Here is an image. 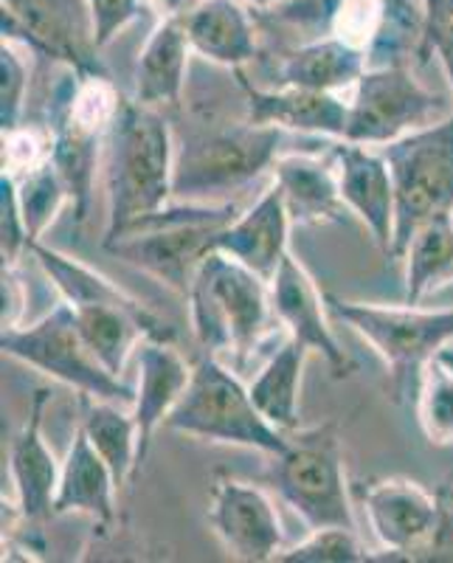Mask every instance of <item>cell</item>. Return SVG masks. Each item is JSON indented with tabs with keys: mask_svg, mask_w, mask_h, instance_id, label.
Segmentation results:
<instances>
[{
	"mask_svg": "<svg viewBox=\"0 0 453 563\" xmlns=\"http://www.w3.org/2000/svg\"><path fill=\"white\" fill-rule=\"evenodd\" d=\"M108 234L104 245L175 195V144L158 108L122 102L108 130Z\"/></svg>",
	"mask_w": 453,
	"mask_h": 563,
	"instance_id": "6da1fadb",
	"label": "cell"
},
{
	"mask_svg": "<svg viewBox=\"0 0 453 563\" xmlns=\"http://www.w3.org/2000/svg\"><path fill=\"white\" fill-rule=\"evenodd\" d=\"M270 282L262 279L234 256L209 251L189 288L192 327L200 346L211 355L236 352L243 361L268 327L274 310Z\"/></svg>",
	"mask_w": 453,
	"mask_h": 563,
	"instance_id": "7a4b0ae2",
	"label": "cell"
},
{
	"mask_svg": "<svg viewBox=\"0 0 453 563\" xmlns=\"http://www.w3.org/2000/svg\"><path fill=\"white\" fill-rule=\"evenodd\" d=\"M234 218V203H186L180 209L164 206L122 231L104 249L166 282L178 294H189L200 263L214 251L218 231Z\"/></svg>",
	"mask_w": 453,
	"mask_h": 563,
	"instance_id": "3957f363",
	"label": "cell"
},
{
	"mask_svg": "<svg viewBox=\"0 0 453 563\" xmlns=\"http://www.w3.org/2000/svg\"><path fill=\"white\" fill-rule=\"evenodd\" d=\"M164 426L180 434L243 445L270 456L285 454L290 445L281 429L256 409L248 386L240 384L234 372L225 369L214 355L195 364L192 380Z\"/></svg>",
	"mask_w": 453,
	"mask_h": 563,
	"instance_id": "277c9868",
	"label": "cell"
},
{
	"mask_svg": "<svg viewBox=\"0 0 453 563\" xmlns=\"http://www.w3.org/2000/svg\"><path fill=\"white\" fill-rule=\"evenodd\" d=\"M395 184V243L400 260L415 231L428 220L453 214V113L384 144Z\"/></svg>",
	"mask_w": 453,
	"mask_h": 563,
	"instance_id": "5b68a950",
	"label": "cell"
},
{
	"mask_svg": "<svg viewBox=\"0 0 453 563\" xmlns=\"http://www.w3.org/2000/svg\"><path fill=\"white\" fill-rule=\"evenodd\" d=\"M0 350L9 358L43 372L59 384L74 386L93 400H113V404L135 400V391H130L93 355L68 301L29 327H3Z\"/></svg>",
	"mask_w": 453,
	"mask_h": 563,
	"instance_id": "8992f818",
	"label": "cell"
},
{
	"mask_svg": "<svg viewBox=\"0 0 453 563\" xmlns=\"http://www.w3.org/2000/svg\"><path fill=\"white\" fill-rule=\"evenodd\" d=\"M279 130L245 119L243 124L195 133L175 155V195L186 203H200L254 180L276 161Z\"/></svg>",
	"mask_w": 453,
	"mask_h": 563,
	"instance_id": "52a82bcc",
	"label": "cell"
},
{
	"mask_svg": "<svg viewBox=\"0 0 453 563\" xmlns=\"http://www.w3.org/2000/svg\"><path fill=\"white\" fill-rule=\"evenodd\" d=\"M327 308L364 335L395 375L402 391L420 384L426 364L453 341V308L420 310L417 305L384 308L327 296Z\"/></svg>",
	"mask_w": 453,
	"mask_h": 563,
	"instance_id": "ba28073f",
	"label": "cell"
},
{
	"mask_svg": "<svg viewBox=\"0 0 453 563\" xmlns=\"http://www.w3.org/2000/svg\"><path fill=\"white\" fill-rule=\"evenodd\" d=\"M274 482L281 499L313 530L319 527L355 530L339 437L332 426L301 431L296 440H290L288 451L276 456Z\"/></svg>",
	"mask_w": 453,
	"mask_h": 563,
	"instance_id": "9c48e42d",
	"label": "cell"
},
{
	"mask_svg": "<svg viewBox=\"0 0 453 563\" xmlns=\"http://www.w3.org/2000/svg\"><path fill=\"white\" fill-rule=\"evenodd\" d=\"M445 104L402 65L366 68L350 102L344 141L352 144H389L415 130L445 119Z\"/></svg>",
	"mask_w": 453,
	"mask_h": 563,
	"instance_id": "30bf717a",
	"label": "cell"
},
{
	"mask_svg": "<svg viewBox=\"0 0 453 563\" xmlns=\"http://www.w3.org/2000/svg\"><path fill=\"white\" fill-rule=\"evenodd\" d=\"M14 32L70 70L99 74L88 0H3V34Z\"/></svg>",
	"mask_w": 453,
	"mask_h": 563,
	"instance_id": "8fae6325",
	"label": "cell"
},
{
	"mask_svg": "<svg viewBox=\"0 0 453 563\" xmlns=\"http://www.w3.org/2000/svg\"><path fill=\"white\" fill-rule=\"evenodd\" d=\"M209 521L236 561L265 563L281 552L279 516L268 496L248 482L231 476L214 482Z\"/></svg>",
	"mask_w": 453,
	"mask_h": 563,
	"instance_id": "7c38bea8",
	"label": "cell"
},
{
	"mask_svg": "<svg viewBox=\"0 0 453 563\" xmlns=\"http://www.w3.org/2000/svg\"><path fill=\"white\" fill-rule=\"evenodd\" d=\"M364 510L372 532L389 558H411L426 550L428 541L434 538L442 501L417 482L391 476L366 487Z\"/></svg>",
	"mask_w": 453,
	"mask_h": 563,
	"instance_id": "4fadbf2b",
	"label": "cell"
},
{
	"mask_svg": "<svg viewBox=\"0 0 453 563\" xmlns=\"http://www.w3.org/2000/svg\"><path fill=\"white\" fill-rule=\"evenodd\" d=\"M270 301H274V313L290 330V339H296L307 350L321 352L330 369L335 372V378L350 375V358L327 324L324 301H321L313 276L307 274L305 265L290 251L270 279Z\"/></svg>",
	"mask_w": 453,
	"mask_h": 563,
	"instance_id": "5bb4252c",
	"label": "cell"
},
{
	"mask_svg": "<svg viewBox=\"0 0 453 563\" xmlns=\"http://www.w3.org/2000/svg\"><path fill=\"white\" fill-rule=\"evenodd\" d=\"M341 198L346 209L364 220L380 249L389 254L395 243V184L384 155H375L364 144L341 141L335 147Z\"/></svg>",
	"mask_w": 453,
	"mask_h": 563,
	"instance_id": "9a60e30c",
	"label": "cell"
},
{
	"mask_svg": "<svg viewBox=\"0 0 453 563\" xmlns=\"http://www.w3.org/2000/svg\"><path fill=\"white\" fill-rule=\"evenodd\" d=\"M290 214L279 186L262 195L245 214H236L229 225L218 231L214 251L234 256L262 279L270 282L288 254Z\"/></svg>",
	"mask_w": 453,
	"mask_h": 563,
	"instance_id": "2e32d148",
	"label": "cell"
},
{
	"mask_svg": "<svg viewBox=\"0 0 453 563\" xmlns=\"http://www.w3.org/2000/svg\"><path fill=\"white\" fill-rule=\"evenodd\" d=\"M192 369L184 355L166 339H144L139 344V389L133 400V417L139 422V465L147 460L155 431L173 415Z\"/></svg>",
	"mask_w": 453,
	"mask_h": 563,
	"instance_id": "e0dca14e",
	"label": "cell"
},
{
	"mask_svg": "<svg viewBox=\"0 0 453 563\" xmlns=\"http://www.w3.org/2000/svg\"><path fill=\"white\" fill-rule=\"evenodd\" d=\"M248 97V122L276 124V128L299 130V133L332 135L344 141L350 122V102L330 90H307L281 85L279 90L251 88L243 79Z\"/></svg>",
	"mask_w": 453,
	"mask_h": 563,
	"instance_id": "ac0fdd59",
	"label": "cell"
},
{
	"mask_svg": "<svg viewBox=\"0 0 453 563\" xmlns=\"http://www.w3.org/2000/svg\"><path fill=\"white\" fill-rule=\"evenodd\" d=\"M48 400V391L40 389L34 395L32 415L26 426L14 437L12 451H9V467H12L14 490H18L20 516L26 521H40L54 516V499H57L59 474L52 451L43 440V409Z\"/></svg>",
	"mask_w": 453,
	"mask_h": 563,
	"instance_id": "d6986e66",
	"label": "cell"
},
{
	"mask_svg": "<svg viewBox=\"0 0 453 563\" xmlns=\"http://www.w3.org/2000/svg\"><path fill=\"white\" fill-rule=\"evenodd\" d=\"M276 186L285 195V206L294 223L321 225L344 220V198H341L335 164L313 158V155H281L274 161Z\"/></svg>",
	"mask_w": 453,
	"mask_h": 563,
	"instance_id": "ffe728a7",
	"label": "cell"
},
{
	"mask_svg": "<svg viewBox=\"0 0 453 563\" xmlns=\"http://www.w3.org/2000/svg\"><path fill=\"white\" fill-rule=\"evenodd\" d=\"M192 43L184 29V20L166 18L141 48L139 65H135V102L147 108L180 102L189 68Z\"/></svg>",
	"mask_w": 453,
	"mask_h": 563,
	"instance_id": "44dd1931",
	"label": "cell"
},
{
	"mask_svg": "<svg viewBox=\"0 0 453 563\" xmlns=\"http://www.w3.org/2000/svg\"><path fill=\"white\" fill-rule=\"evenodd\" d=\"M115 485L108 462L90 445L85 429L77 431L65 456L63 474H59L54 516L65 512H88L99 525H110L115 519Z\"/></svg>",
	"mask_w": 453,
	"mask_h": 563,
	"instance_id": "7402d4cb",
	"label": "cell"
},
{
	"mask_svg": "<svg viewBox=\"0 0 453 563\" xmlns=\"http://www.w3.org/2000/svg\"><path fill=\"white\" fill-rule=\"evenodd\" d=\"M195 52L225 68H240L256 57L248 12L236 0H200L184 18Z\"/></svg>",
	"mask_w": 453,
	"mask_h": 563,
	"instance_id": "603a6c76",
	"label": "cell"
},
{
	"mask_svg": "<svg viewBox=\"0 0 453 563\" xmlns=\"http://www.w3.org/2000/svg\"><path fill=\"white\" fill-rule=\"evenodd\" d=\"M366 68H369V54L364 48L330 34L290 52L281 63L279 77L281 85H290V88L339 93V90L355 88Z\"/></svg>",
	"mask_w": 453,
	"mask_h": 563,
	"instance_id": "cb8c5ba5",
	"label": "cell"
},
{
	"mask_svg": "<svg viewBox=\"0 0 453 563\" xmlns=\"http://www.w3.org/2000/svg\"><path fill=\"white\" fill-rule=\"evenodd\" d=\"M305 355L307 346H301L296 339H288L248 386L256 409L268 417L276 429L290 431L299 426V386Z\"/></svg>",
	"mask_w": 453,
	"mask_h": 563,
	"instance_id": "d4e9b609",
	"label": "cell"
},
{
	"mask_svg": "<svg viewBox=\"0 0 453 563\" xmlns=\"http://www.w3.org/2000/svg\"><path fill=\"white\" fill-rule=\"evenodd\" d=\"M85 434L108 462L115 485L124 487L139 471V422L113 400H97L85 409Z\"/></svg>",
	"mask_w": 453,
	"mask_h": 563,
	"instance_id": "484cf974",
	"label": "cell"
},
{
	"mask_svg": "<svg viewBox=\"0 0 453 563\" xmlns=\"http://www.w3.org/2000/svg\"><path fill=\"white\" fill-rule=\"evenodd\" d=\"M402 260H406V305H417L437 282L453 276V214L422 223Z\"/></svg>",
	"mask_w": 453,
	"mask_h": 563,
	"instance_id": "4316f807",
	"label": "cell"
},
{
	"mask_svg": "<svg viewBox=\"0 0 453 563\" xmlns=\"http://www.w3.org/2000/svg\"><path fill=\"white\" fill-rule=\"evenodd\" d=\"M20 211H23V223H26L29 245L40 243L43 231L54 223L65 200L70 198L68 186L63 175L54 167L52 158H45L37 167L26 169L23 180L18 184Z\"/></svg>",
	"mask_w": 453,
	"mask_h": 563,
	"instance_id": "83f0119b",
	"label": "cell"
},
{
	"mask_svg": "<svg viewBox=\"0 0 453 563\" xmlns=\"http://www.w3.org/2000/svg\"><path fill=\"white\" fill-rule=\"evenodd\" d=\"M417 420L437 445L453 442V369L434 355L417 384Z\"/></svg>",
	"mask_w": 453,
	"mask_h": 563,
	"instance_id": "f1b7e54d",
	"label": "cell"
},
{
	"mask_svg": "<svg viewBox=\"0 0 453 563\" xmlns=\"http://www.w3.org/2000/svg\"><path fill=\"white\" fill-rule=\"evenodd\" d=\"M279 563H357L369 561L352 527H319L296 544L294 550L279 552Z\"/></svg>",
	"mask_w": 453,
	"mask_h": 563,
	"instance_id": "f546056e",
	"label": "cell"
},
{
	"mask_svg": "<svg viewBox=\"0 0 453 563\" xmlns=\"http://www.w3.org/2000/svg\"><path fill=\"white\" fill-rule=\"evenodd\" d=\"M0 128L3 133H12L20 128V115L26 108V88L29 74L26 65L14 52L12 40L3 37V48H0Z\"/></svg>",
	"mask_w": 453,
	"mask_h": 563,
	"instance_id": "4dcf8cb0",
	"label": "cell"
},
{
	"mask_svg": "<svg viewBox=\"0 0 453 563\" xmlns=\"http://www.w3.org/2000/svg\"><path fill=\"white\" fill-rule=\"evenodd\" d=\"M0 249H3V268H12L18 256L29 249L26 223L20 211L18 180L9 169L0 175Z\"/></svg>",
	"mask_w": 453,
	"mask_h": 563,
	"instance_id": "1f68e13d",
	"label": "cell"
},
{
	"mask_svg": "<svg viewBox=\"0 0 453 563\" xmlns=\"http://www.w3.org/2000/svg\"><path fill=\"white\" fill-rule=\"evenodd\" d=\"M97 45L104 48L141 12V0H88Z\"/></svg>",
	"mask_w": 453,
	"mask_h": 563,
	"instance_id": "d6a6232c",
	"label": "cell"
},
{
	"mask_svg": "<svg viewBox=\"0 0 453 563\" xmlns=\"http://www.w3.org/2000/svg\"><path fill=\"white\" fill-rule=\"evenodd\" d=\"M428 43H431V48H434L437 57H440L442 68H445L448 82H451V88H453V23H448V26H442V29H437V32L428 34Z\"/></svg>",
	"mask_w": 453,
	"mask_h": 563,
	"instance_id": "836d02e7",
	"label": "cell"
},
{
	"mask_svg": "<svg viewBox=\"0 0 453 563\" xmlns=\"http://www.w3.org/2000/svg\"><path fill=\"white\" fill-rule=\"evenodd\" d=\"M426 7V40L437 29L453 23V0H422Z\"/></svg>",
	"mask_w": 453,
	"mask_h": 563,
	"instance_id": "e575fe53",
	"label": "cell"
},
{
	"mask_svg": "<svg viewBox=\"0 0 453 563\" xmlns=\"http://www.w3.org/2000/svg\"><path fill=\"white\" fill-rule=\"evenodd\" d=\"M198 3L200 0H158V7L164 9L166 18H178V20H184L186 14L198 7Z\"/></svg>",
	"mask_w": 453,
	"mask_h": 563,
	"instance_id": "d590c367",
	"label": "cell"
},
{
	"mask_svg": "<svg viewBox=\"0 0 453 563\" xmlns=\"http://www.w3.org/2000/svg\"><path fill=\"white\" fill-rule=\"evenodd\" d=\"M437 355H440V358L445 361V364L451 366V369H453V350H448V346H442V350L437 352Z\"/></svg>",
	"mask_w": 453,
	"mask_h": 563,
	"instance_id": "8d00e7d4",
	"label": "cell"
},
{
	"mask_svg": "<svg viewBox=\"0 0 453 563\" xmlns=\"http://www.w3.org/2000/svg\"><path fill=\"white\" fill-rule=\"evenodd\" d=\"M251 3H254V7H259V9H265V7H270V3H276V0H251Z\"/></svg>",
	"mask_w": 453,
	"mask_h": 563,
	"instance_id": "74e56055",
	"label": "cell"
}]
</instances>
